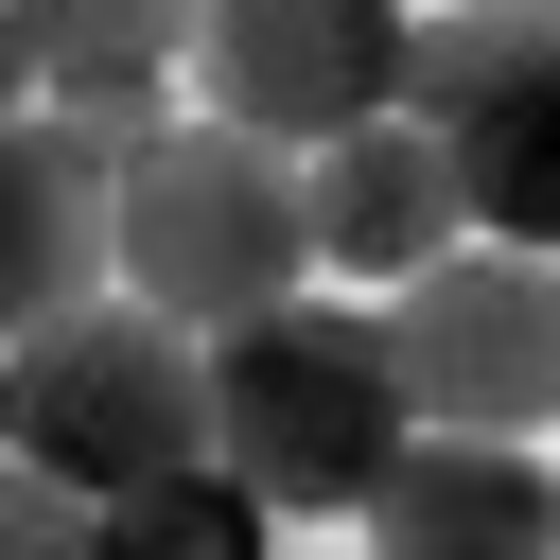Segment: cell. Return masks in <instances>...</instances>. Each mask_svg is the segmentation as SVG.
I'll return each instance as SVG.
<instances>
[{
    "label": "cell",
    "mask_w": 560,
    "mask_h": 560,
    "mask_svg": "<svg viewBox=\"0 0 560 560\" xmlns=\"http://www.w3.org/2000/svg\"><path fill=\"white\" fill-rule=\"evenodd\" d=\"M402 438H420V402H402V332L385 315L280 298V315L210 332V472L262 525H350Z\"/></svg>",
    "instance_id": "obj_1"
},
{
    "label": "cell",
    "mask_w": 560,
    "mask_h": 560,
    "mask_svg": "<svg viewBox=\"0 0 560 560\" xmlns=\"http://www.w3.org/2000/svg\"><path fill=\"white\" fill-rule=\"evenodd\" d=\"M105 262H122V298L175 315V332H245V315H280V298L315 280L298 140H245V122H175V140H140Z\"/></svg>",
    "instance_id": "obj_2"
},
{
    "label": "cell",
    "mask_w": 560,
    "mask_h": 560,
    "mask_svg": "<svg viewBox=\"0 0 560 560\" xmlns=\"http://www.w3.org/2000/svg\"><path fill=\"white\" fill-rule=\"evenodd\" d=\"M18 455L70 472L88 508L158 490V472H210V332L140 315L122 280L52 332H18Z\"/></svg>",
    "instance_id": "obj_3"
},
{
    "label": "cell",
    "mask_w": 560,
    "mask_h": 560,
    "mask_svg": "<svg viewBox=\"0 0 560 560\" xmlns=\"http://www.w3.org/2000/svg\"><path fill=\"white\" fill-rule=\"evenodd\" d=\"M385 332H402L420 438H542L560 420V262L438 245L420 280H385Z\"/></svg>",
    "instance_id": "obj_4"
},
{
    "label": "cell",
    "mask_w": 560,
    "mask_h": 560,
    "mask_svg": "<svg viewBox=\"0 0 560 560\" xmlns=\"http://www.w3.org/2000/svg\"><path fill=\"white\" fill-rule=\"evenodd\" d=\"M402 18L420 0H192V52H210V122L245 140H350L402 105Z\"/></svg>",
    "instance_id": "obj_5"
},
{
    "label": "cell",
    "mask_w": 560,
    "mask_h": 560,
    "mask_svg": "<svg viewBox=\"0 0 560 560\" xmlns=\"http://www.w3.org/2000/svg\"><path fill=\"white\" fill-rule=\"evenodd\" d=\"M122 175H140V122H88V105L0 122V350L52 332V315H88V298L122 280V262H105Z\"/></svg>",
    "instance_id": "obj_6"
},
{
    "label": "cell",
    "mask_w": 560,
    "mask_h": 560,
    "mask_svg": "<svg viewBox=\"0 0 560 560\" xmlns=\"http://www.w3.org/2000/svg\"><path fill=\"white\" fill-rule=\"evenodd\" d=\"M350 525L368 560H560V472L542 438H402Z\"/></svg>",
    "instance_id": "obj_7"
},
{
    "label": "cell",
    "mask_w": 560,
    "mask_h": 560,
    "mask_svg": "<svg viewBox=\"0 0 560 560\" xmlns=\"http://www.w3.org/2000/svg\"><path fill=\"white\" fill-rule=\"evenodd\" d=\"M298 192H315V262H350V280H420L438 245H472V210H455V140L402 122V105L350 122V140H315Z\"/></svg>",
    "instance_id": "obj_8"
},
{
    "label": "cell",
    "mask_w": 560,
    "mask_h": 560,
    "mask_svg": "<svg viewBox=\"0 0 560 560\" xmlns=\"http://www.w3.org/2000/svg\"><path fill=\"white\" fill-rule=\"evenodd\" d=\"M175 52H192V0H35V105L175 140Z\"/></svg>",
    "instance_id": "obj_9"
},
{
    "label": "cell",
    "mask_w": 560,
    "mask_h": 560,
    "mask_svg": "<svg viewBox=\"0 0 560 560\" xmlns=\"http://www.w3.org/2000/svg\"><path fill=\"white\" fill-rule=\"evenodd\" d=\"M525 88H560V18L542 0H438V18H402V122H490V105H525Z\"/></svg>",
    "instance_id": "obj_10"
},
{
    "label": "cell",
    "mask_w": 560,
    "mask_h": 560,
    "mask_svg": "<svg viewBox=\"0 0 560 560\" xmlns=\"http://www.w3.org/2000/svg\"><path fill=\"white\" fill-rule=\"evenodd\" d=\"M455 210H472V245L560 262V88H525V105L455 122Z\"/></svg>",
    "instance_id": "obj_11"
},
{
    "label": "cell",
    "mask_w": 560,
    "mask_h": 560,
    "mask_svg": "<svg viewBox=\"0 0 560 560\" xmlns=\"http://www.w3.org/2000/svg\"><path fill=\"white\" fill-rule=\"evenodd\" d=\"M105 560H280V525L228 490V472H158L105 508Z\"/></svg>",
    "instance_id": "obj_12"
},
{
    "label": "cell",
    "mask_w": 560,
    "mask_h": 560,
    "mask_svg": "<svg viewBox=\"0 0 560 560\" xmlns=\"http://www.w3.org/2000/svg\"><path fill=\"white\" fill-rule=\"evenodd\" d=\"M0 560H105V508L35 455H0Z\"/></svg>",
    "instance_id": "obj_13"
},
{
    "label": "cell",
    "mask_w": 560,
    "mask_h": 560,
    "mask_svg": "<svg viewBox=\"0 0 560 560\" xmlns=\"http://www.w3.org/2000/svg\"><path fill=\"white\" fill-rule=\"evenodd\" d=\"M0 122H35V0H0Z\"/></svg>",
    "instance_id": "obj_14"
},
{
    "label": "cell",
    "mask_w": 560,
    "mask_h": 560,
    "mask_svg": "<svg viewBox=\"0 0 560 560\" xmlns=\"http://www.w3.org/2000/svg\"><path fill=\"white\" fill-rule=\"evenodd\" d=\"M0 455H18V350H0Z\"/></svg>",
    "instance_id": "obj_15"
},
{
    "label": "cell",
    "mask_w": 560,
    "mask_h": 560,
    "mask_svg": "<svg viewBox=\"0 0 560 560\" xmlns=\"http://www.w3.org/2000/svg\"><path fill=\"white\" fill-rule=\"evenodd\" d=\"M542 18H560V0H542Z\"/></svg>",
    "instance_id": "obj_16"
}]
</instances>
